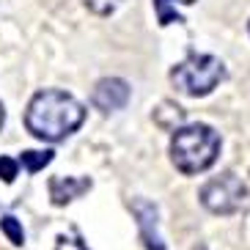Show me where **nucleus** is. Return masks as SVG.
I'll return each mask as SVG.
<instances>
[{
	"label": "nucleus",
	"instance_id": "f8f14e48",
	"mask_svg": "<svg viewBox=\"0 0 250 250\" xmlns=\"http://www.w3.org/2000/svg\"><path fill=\"white\" fill-rule=\"evenodd\" d=\"M55 250H88V248H85V242L80 239V234H72V236L61 234L58 239H55Z\"/></svg>",
	"mask_w": 250,
	"mask_h": 250
},
{
	"label": "nucleus",
	"instance_id": "f03ea898",
	"mask_svg": "<svg viewBox=\"0 0 250 250\" xmlns=\"http://www.w3.org/2000/svg\"><path fill=\"white\" fill-rule=\"evenodd\" d=\"M220 154V135L209 124L179 126L170 138V162L184 176H198L209 170Z\"/></svg>",
	"mask_w": 250,
	"mask_h": 250
},
{
	"label": "nucleus",
	"instance_id": "0eeeda50",
	"mask_svg": "<svg viewBox=\"0 0 250 250\" xmlns=\"http://www.w3.org/2000/svg\"><path fill=\"white\" fill-rule=\"evenodd\" d=\"M91 190V179L85 176H52L50 179V198L55 206H66L83 192Z\"/></svg>",
	"mask_w": 250,
	"mask_h": 250
},
{
	"label": "nucleus",
	"instance_id": "9d476101",
	"mask_svg": "<svg viewBox=\"0 0 250 250\" xmlns=\"http://www.w3.org/2000/svg\"><path fill=\"white\" fill-rule=\"evenodd\" d=\"M0 231L8 236V242L11 245H25V231H22V226L17 223V217H11V214H6V217H0Z\"/></svg>",
	"mask_w": 250,
	"mask_h": 250
},
{
	"label": "nucleus",
	"instance_id": "423d86ee",
	"mask_svg": "<svg viewBox=\"0 0 250 250\" xmlns=\"http://www.w3.org/2000/svg\"><path fill=\"white\" fill-rule=\"evenodd\" d=\"M132 212L138 217V228H140V239L146 250H165V242L160 236V223H157V206L151 201H132Z\"/></svg>",
	"mask_w": 250,
	"mask_h": 250
},
{
	"label": "nucleus",
	"instance_id": "20e7f679",
	"mask_svg": "<svg viewBox=\"0 0 250 250\" xmlns=\"http://www.w3.org/2000/svg\"><path fill=\"white\" fill-rule=\"evenodd\" d=\"M201 204L212 214H234L239 212L248 201V187L239 176L234 173H220V176L209 179L201 187Z\"/></svg>",
	"mask_w": 250,
	"mask_h": 250
},
{
	"label": "nucleus",
	"instance_id": "f257e3e1",
	"mask_svg": "<svg viewBox=\"0 0 250 250\" xmlns=\"http://www.w3.org/2000/svg\"><path fill=\"white\" fill-rule=\"evenodd\" d=\"M85 121V107L80 99L61 88H44L30 99L25 110V126L28 132L39 140L58 143L80 129Z\"/></svg>",
	"mask_w": 250,
	"mask_h": 250
},
{
	"label": "nucleus",
	"instance_id": "7ed1b4c3",
	"mask_svg": "<svg viewBox=\"0 0 250 250\" xmlns=\"http://www.w3.org/2000/svg\"><path fill=\"white\" fill-rule=\"evenodd\" d=\"M223 80H226L223 61L214 58V55H204V52H192L182 63H176V66L170 69V83L184 96L212 94Z\"/></svg>",
	"mask_w": 250,
	"mask_h": 250
},
{
	"label": "nucleus",
	"instance_id": "ddd939ff",
	"mask_svg": "<svg viewBox=\"0 0 250 250\" xmlns=\"http://www.w3.org/2000/svg\"><path fill=\"white\" fill-rule=\"evenodd\" d=\"M17 170H20V162L11 160V157H0V179L6 184H11L17 179Z\"/></svg>",
	"mask_w": 250,
	"mask_h": 250
},
{
	"label": "nucleus",
	"instance_id": "39448f33",
	"mask_svg": "<svg viewBox=\"0 0 250 250\" xmlns=\"http://www.w3.org/2000/svg\"><path fill=\"white\" fill-rule=\"evenodd\" d=\"M91 102H94V107H99L104 113L121 110L129 102V83L121 80V77H104V80L96 83L94 94H91Z\"/></svg>",
	"mask_w": 250,
	"mask_h": 250
},
{
	"label": "nucleus",
	"instance_id": "6e6552de",
	"mask_svg": "<svg viewBox=\"0 0 250 250\" xmlns=\"http://www.w3.org/2000/svg\"><path fill=\"white\" fill-rule=\"evenodd\" d=\"M195 0H154L157 17H160V25H170V22H182L176 6H190Z\"/></svg>",
	"mask_w": 250,
	"mask_h": 250
},
{
	"label": "nucleus",
	"instance_id": "4468645a",
	"mask_svg": "<svg viewBox=\"0 0 250 250\" xmlns=\"http://www.w3.org/2000/svg\"><path fill=\"white\" fill-rule=\"evenodd\" d=\"M3 121H6V110H3V102H0V126H3Z\"/></svg>",
	"mask_w": 250,
	"mask_h": 250
},
{
	"label": "nucleus",
	"instance_id": "9b49d317",
	"mask_svg": "<svg viewBox=\"0 0 250 250\" xmlns=\"http://www.w3.org/2000/svg\"><path fill=\"white\" fill-rule=\"evenodd\" d=\"M118 6H121V0H85V8H88V11H94L96 17L113 14Z\"/></svg>",
	"mask_w": 250,
	"mask_h": 250
},
{
	"label": "nucleus",
	"instance_id": "1a4fd4ad",
	"mask_svg": "<svg viewBox=\"0 0 250 250\" xmlns=\"http://www.w3.org/2000/svg\"><path fill=\"white\" fill-rule=\"evenodd\" d=\"M52 154H55V151H50V148H47V151H25V154L20 157V165H22L28 173H39L44 165L52 162Z\"/></svg>",
	"mask_w": 250,
	"mask_h": 250
}]
</instances>
